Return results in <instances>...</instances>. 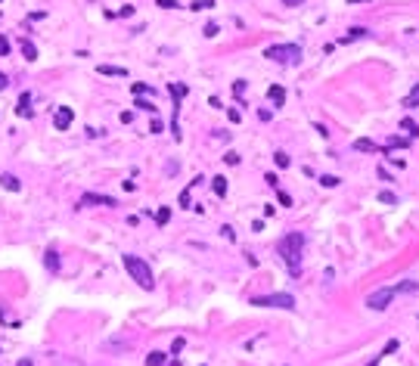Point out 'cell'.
Wrapping results in <instances>:
<instances>
[{
  "instance_id": "1",
  "label": "cell",
  "mask_w": 419,
  "mask_h": 366,
  "mask_svg": "<svg viewBox=\"0 0 419 366\" xmlns=\"http://www.w3.org/2000/svg\"><path fill=\"white\" fill-rule=\"evenodd\" d=\"M301 252H305V236L301 233H286L276 242V255L283 258V264L289 267L292 276H298V270H301Z\"/></svg>"
},
{
  "instance_id": "2",
  "label": "cell",
  "mask_w": 419,
  "mask_h": 366,
  "mask_svg": "<svg viewBox=\"0 0 419 366\" xmlns=\"http://www.w3.org/2000/svg\"><path fill=\"white\" fill-rule=\"evenodd\" d=\"M124 267H127V273H131V279H137V286L140 289H146V292H153L156 286V279H153V267H149L143 258H137V255H124Z\"/></svg>"
},
{
  "instance_id": "3",
  "label": "cell",
  "mask_w": 419,
  "mask_h": 366,
  "mask_svg": "<svg viewBox=\"0 0 419 366\" xmlns=\"http://www.w3.org/2000/svg\"><path fill=\"white\" fill-rule=\"evenodd\" d=\"M264 56L273 59V62H279V65H298L305 53H301L298 44H273V47H267V50H264Z\"/></svg>"
},
{
  "instance_id": "4",
  "label": "cell",
  "mask_w": 419,
  "mask_h": 366,
  "mask_svg": "<svg viewBox=\"0 0 419 366\" xmlns=\"http://www.w3.org/2000/svg\"><path fill=\"white\" fill-rule=\"evenodd\" d=\"M255 308H279V311H295V298L286 292L279 295H264V298H252Z\"/></svg>"
},
{
  "instance_id": "5",
  "label": "cell",
  "mask_w": 419,
  "mask_h": 366,
  "mask_svg": "<svg viewBox=\"0 0 419 366\" xmlns=\"http://www.w3.org/2000/svg\"><path fill=\"white\" fill-rule=\"evenodd\" d=\"M394 295H398V292H394V286H391V289H376L372 295H367V308H369V311H385Z\"/></svg>"
},
{
  "instance_id": "6",
  "label": "cell",
  "mask_w": 419,
  "mask_h": 366,
  "mask_svg": "<svg viewBox=\"0 0 419 366\" xmlns=\"http://www.w3.org/2000/svg\"><path fill=\"white\" fill-rule=\"evenodd\" d=\"M72 121H75V112L68 109V105H59V109H56V115H53V127H56V131H68V127H72Z\"/></svg>"
},
{
  "instance_id": "7",
  "label": "cell",
  "mask_w": 419,
  "mask_h": 366,
  "mask_svg": "<svg viewBox=\"0 0 419 366\" xmlns=\"http://www.w3.org/2000/svg\"><path fill=\"white\" fill-rule=\"evenodd\" d=\"M81 205H106V208H115L118 202H115L112 196H97V193H87V196H81Z\"/></svg>"
},
{
  "instance_id": "8",
  "label": "cell",
  "mask_w": 419,
  "mask_h": 366,
  "mask_svg": "<svg viewBox=\"0 0 419 366\" xmlns=\"http://www.w3.org/2000/svg\"><path fill=\"white\" fill-rule=\"evenodd\" d=\"M267 100H270L276 109L286 103V87H279V84H273V87H267Z\"/></svg>"
},
{
  "instance_id": "9",
  "label": "cell",
  "mask_w": 419,
  "mask_h": 366,
  "mask_svg": "<svg viewBox=\"0 0 419 366\" xmlns=\"http://www.w3.org/2000/svg\"><path fill=\"white\" fill-rule=\"evenodd\" d=\"M16 112L22 115V118H31V93L25 90V93H22V97H19V105H16Z\"/></svg>"
},
{
  "instance_id": "10",
  "label": "cell",
  "mask_w": 419,
  "mask_h": 366,
  "mask_svg": "<svg viewBox=\"0 0 419 366\" xmlns=\"http://www.w3.org/2000/svg\"><path fill=\"white\" fill-rule=\"evenodd\" d=\"M0 186H3V190H13V193H19V190H22L19 177H13V174H0Z\"/></svg>"
},
{
  "instance_id": "11",
  "label": "cell",
  "mask_w": 419,
  "mask_h": 366,
  "mask_svg": "<svg viewBox=\"0 0 419 366\" xmlns=\"http://www.w3.org/2000/svg\"><path fill=\"white\" fill-rule=\"evenodd\" d=\"M354 149H357V152H382L385 146H376L372 140H364V137H360V140H354Z\"/></svg>"
},
{
  "instance_id": "12",
  "label": "cell",
  "mask_w": 419,
  "mask_h": 366,
  "mask_svg": "<svg viewBox=\"0 0 419 366\" xmlns=\"http://www.w3.org/2000/svg\"><path fill=\"white\" fill-rule=\"evenodd\" d=\"M44 264H47V270H50V273H56V270H59V255H56V249H47Z\"/></svg>"
},
{
  "instance_id": "13",
  "label": "cell",
  "mask_w": 419,
  "mask_h": 366,
  "mask_svg": "<svg viewBox=\"0 0 419 366\" xmlns=\"http://www.w3.org/2000/svg\"><path fill=\"white\" fill-rule=\"evenodd\" d=\"M401 105H407V109H419V84H413V90L401 100Z\"/></svg>"
},
{
  "instance_id": "14",
  "label": "cell",
  "mask_w": 419,
  "mask_h": 366,
  "mask_svg": "<svg viewBox=\"0 0 419 366\" xmlns=\"http://www.w3.org/2000/svg\"><path fill=\"white\" fill-rule=\"evenodd\" d=\"M97 72L100 75H109V78H127V68H118V65H100Z\"/></svg>"
},
{
  "instance_id": "15",
  "label": "cell",
  "mask_w": 419,
  "mask_h": 366,
  "mask_svg": "<svg viewBox=\"0 0 419 366\" xmlns=\"http://www.w3.org/2000/svg\"><path fill=\"white\" fill-rule=\"evenodd\" d=\"M394 351H398V341H394V338H391V341H388V345H385V348H382V354H376V360H369L367 366H379V363H382V357H388V354H394Z\"/></svg>"
},
{
  "instance_id": "16",
  "label": "cell",
  "mask_w": 419,
  "mask_h": 366,
  "mask_svg": "<svg viewBox=\"0 0 419 366\" xmlns=\"http://www.w3.org/2000/svg\"><path fill=\"white\" fill-rule=\"evenodd\" d=\"M19 47H22V53H25V59H28V62H34V59H38V47H34L31 41H22Z\"/></svg>"
},
{
  "instance_id": "17",
  "label": "cell",
  "mask_w": 419,
  "mask_h": 366,
  "mask_svg": "<svg viewBox=\"0 0 419 366\" xmlns=\"http://www.w3.org/2000/svg\"><path fill=\"white\" fill-rule=\"evenodd\" d=\"M168 93L174 97V103H180L186 97V84H168Z\"/></svg>"
},
{
  "instance_id": "18",
  "label": "cell",
  "mask_w": 419,
  "mask_h": 366,
  "mask_svg": "<svg viewBox=\"0 0 419 366\" xmlns=\"http://www.w3.org/2000/svg\"><path fill=\"white\" fill-rule=\"evenodd\" d=\"M165 354H161V351H153V354H149V357H146V366H165Z\"/></svg>"
},
{
  "instance_id": "19",
  "label": "cell",
  "mask_w": 419,
  "mask_h": 366,
  "mask_svg": "<svg viewBox=\"0 0 419 366\" xmlns=\"http://www.w3.org/2000/svg\"><path fill=\"white\" fill-rule=\"evenodd\" d=\"M211 186L217 196H227V177H211Z\"/></svg>"
},
{
  "instance_id": "20",
  "label": "cell",
  "mask_w": 419,
  "mask_h": 366,
  "mask_svg": "<svg viewBox=\"0 0 419 366\" xmlns=\"http://www.w3.org/2000/svg\"><path fill=\"white\" fill-rule=\"evenodd\" d=\"M357 38H367V28H351V31L342 38V44H351V41H357Z\"/></svg>"
},
{
  "instance_id": "21",
  "label": "cell",
  "mask_w": 419,
  "mask_h": 366,
  "mask_svg": "<svg viewBox=\"0 0 419 366\" xmlns=\"http://www.w3.org/2000/svg\"><path fill=\"white\" fill-rule=\"evenodd\" d=\"M401 131H407L410 137H419V124L410 121V118H404V121H401Z\"/></svg>"
},
{
  "instance_id": "22",
  "label": "cell",
  "mask_w": 419,
  "mask_h": 366,
  "mask_svg": "<svg viewBox=\"0 0 419 366\" xmlns=\"http://www.w3.org/2000/svg\"><path fill=\"white\" fill-rule=\"evenodd\" d=\"M376 199H379L382 205H398V196H394V193H388V190H382V193H379Z\"/></svg>"
},
{
  "instance_id": "23",
  "label": "cell",
  "mask_w": 419,
  "mask_h": 366,
  "mask_svg": "<svg viewBox=\"0 0 419 366\" xmlns=\"http://www.w3.org/2000/svg\"><path fill=\"white\" fill-rule=\"evenodd\" d=\"M168 220H171V208H158V214H156V223H158V227H165Z\"/></svg>"
},
{
  "instance_id": "24",
  "label": "cell",
  "mask_w": 419,
  "mask_h": 366,
  "mask_svg": "<svg viewBox=\"0 0 419 366\" xmlns=\"http://www.w3.org/2000/svg\"><path fill=\"white\" fill-rule=\"evenodd\" d=\"M137 109H143V112H153V115H156V112H158V105H156V103H149V100H137Z\"/></svg>"
},
{
  "instance_id": "25",
  "label": "cell",
  "mask_w": 419,
  "mask_h": 366,
  "mask_svg": "<svg viewBox=\"0 0 419 366\" xmlns=\"http://www.w3.org/2000/svg\"><path fill=\"white\" fill-rule=\"evenodd\" d=\"M391 146H401V149H407V146H410V140H404V137H391L385 149H391Z\"/></svg>"
},
{
  "instance_id": "26",
  "label": "cell",
  "mask_w": 419,
  "mask_h": 366,
  "mask_svg": "<svg viewBox=\"0 0 419 366\" xmlns=\"http://www.w3.org/2000/svg\"><path fill=\"white\" fill-rule=\"evenodd\" d=\"M273 161H276V168H289V156H286V152H276Z\"/></svg>"
},
{
  "instance_id": "27",
  "label": "cell",
  "mask_w": 419,
  "mask_h": 366,
  "mask_svg": "<svg viewBox=\"0 0 419 366\" xmlns=\"http://www.w3.org/2000/svg\"><path fill=\"white\" fill-rule=\"evenodd\" d=\"M131 90L137 93V97H143V93H153V87H149V84H131Z\"/></svg>"
},
{
  "instance_id": "28",
  "label": "cell",
  "mask_w": 419,
  "mask_h": 366,
  "mask_svg": "<svg viewBox=\"0 0 419 366\" xmlns=\"http://www.w3.org/2000/svg\"><path fill=\"white\" fill-rule=\"evenodd\" d=\"M320 183H323V186H339V177H332V174H323V177H320Z\"/></svg>"
},
{
  "instance_id": "29",
  "label": "cell",
  "mask_w": 419,
  "mask_h": 366,
  "mask_svg": "<svg viewBox=\"0 0 419 366\" xmlns=\"http://www.w3.org/2000/svg\"><path fill=\"white\" fill-rule=\"evenodd\" d=\"M211 6H214V0H196L190 9H211Z\"/></svg>"
},
{
  "instance_id": "30",
  "label": "cell",
  "mask_w": 419,
  "mask_h": 366,
  "mask_svg": "<svg viewBox=\"0 0 419 366\" xmlns=\"http://www.w3.org/2000/svg\"><path fill=\"white\" fill-rule=\"evenodd\" d=\"M156 6H161V9H177V0H156Z\"/></svg>"
},
{
  "instance_id": "31",
  "label": "cell",
  "mask_w": 419,
  "mask_h": 366,
  "mask_svg": "<svg viewBox=\"0 0 419 366\" xmlns=\"http://www.w3.org/2000/svg\"><path fill=\"white\" fill-rule=\"evenodd\" d=\"M0 56H9V41H6V34H0Z\"/></svg>"
},
{
  "instance_id": "32",
  "label": "cell",
  "mask_w": 419,
  "mask_h": 366,
  "mask_svg": "<svg viewBox=\"0 0 419 366\" xmlns=\"http://www.w3.org/2000/svg\"><path fill=\"white\" fill-rule=\"evenodd\" d=\"M183 345H186V341H183V338H174V345H171V354H177V351H183Z\"/></svg>"
},
{
  "instance_id": "33",
  "label": "cell",
  "mask_w": 419,
  "mask_h": 366,
  "mask_svg": "<svg viewBox=\"0 0 419 366\" xmlns=\"http://www.w3.org/2000/svg\"><path fill=\"white\" fill-rule=\"evenodd\" d=\"M279 196V205H292V196H289V193H276Z\"/></svg>"
},
{
  "instance_id": "34",
  "label": "cell",
  "mask_w": 419,
  "mask_h": 366,
  "mask_svg": "<svg viewBox=\"0 0 419 366\" xmlns=\"http://www.w3.org/2000/svg\"><path fill=\"white\" fill-rule=\"evenodd\" d=\"M214 34H217V25H214V22H211V25H205V38H214Z\"/></svg>"
},
{
  "instance_id": "35",
  "label": "cell",
  "mask_w": 419,
  "mask_h": 366,
  "mask_svg": "<svg viewBox=\"0 0 419 366\" xmlns=\"http://www.w3.org/2000/svg\"><path fill=\"white\" fill-rule=\"evenodd\" d=\"M149 131H153V134H158V131H161V121H158L156 115H153V124H149Z\"/></svg>"
},
{
  "instance_id": "36",
  "label": "cell",
  "mask_w": 419,
  "mask_h": 366,
  "mask_svg": "<svg viewBox=\"0 0 419 366\" xmlns=\"http://www.w3.org/2000/svg\"><path fill=\"white\" fill-rule=\"evenodd\" d=\"M230 164H239V152H227V156H224Z\"/></svg>"
},
{
  "instance_id": "37",
  "label": "cell",
  "mask_w": 419,
  "mask_h": 366,
  "mask_svg": "<svg viewBox=\"0 0 419 366\" xmlns=\"http://www.w3.org/2000/svg\"><path fill=\"white\" fill-rule=\"evenodd\" d=\"M305 0H283V6H301Z\"/></svg>"
},
{
  "instance_id": "38",
  "label": "cell",
  "mask_w": 419,
  "mask_h": 366,
  "mask_svg": "<svg viewBox=\"0 0 419 366\" xmlns=\"http://www.w3.org/2000/svg\"><path fill=\"white\" fill-rule=\"evenodd\" d=\"M6 84H9V78H6L3 72H0V90H6Z\"/></svg>"
},
{
  "instance_id": "39",
  "label": "cell",
  "mask_w": 419,
  "mask_h": 366,
  "mask_svg": "<svg viewBox=\"0 0 419 366\" xmlns=\"http://www.w3.org/2000/svg\"><path fill=\"white\" fill-rule=\"evenodd\" d=\"M16 366H34V363H31V360H28V357H25V360H19V363H16Z\"/></svg>"
},
{
  "instance_id": "40",
  "label": "cell",
  "mask_w": 419,
  "mask_h": 366,
  "mask_svg": "<svg viewBox=\"0 0 419 366\" xmlns=\"http://www.w3.org/2000/svg\"><path fill=\"white\" fill-rule=\"evenodd\" d=\"M348 3H360V0H348Z\"/></svg>"
},
{
  "instance_id": "41",
  "label": "cell",
  "mask_w": 419,
  "mask_h": 366,
  "mask_svg": "<svg viewBox=\"0 0 419 366\" xmlns=\"http://www.w3.org/2000/svg\"><path fill=\"white\" fill-rule=\"evenodd\" d=\"M0 3H3V0H0Z\"/></svg>"
}]
</instances>
